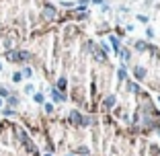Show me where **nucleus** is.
<instances>
[{
  "label": "nucleus",
  "instance_id": "nucleus-1",
  "mask_svg": "<svg viewBox=\"0 0 160 156\" xmlns=\"http://www.w3.org/2000/svg\"><path fill=\"white\" fill-rule=\"evenodd\" d=\"M51 97H53V99H55V101H58V103H60V101H66V97H64V95H62V92H58V90H55V88H53V90H51Z\"/></svg>",
  "mask_w": 160,
  "mask_h": 156
},
{
  "label": "nucleus",
  "instance_id": "nucleus-2",
  "mask_svg": "<svg viewBox=\"0 0 160 156\" xmlns=\"http://www.w3.org/2000/svg\"><path fill=\"white\" fill-rule=\"evenodd\" d=\"M70 119H72V123H82V119H80V113H78V111H72V113H70Z\"/></svg>",
  "mask_w": 160,
  "mask_h": 156
},
{
  "label": "nucleus",
  "instance_id": "nucleus-3",
  "mask_svg": "<svg viewBox=\"0 0 160 156\" xmlns=\"http://www.w3.org/2000/svg\"><path fill=\"white\" fill-rule=\"evenodd\" d=\"M53 14H55V10H53L51 6H45V17H49V19H51Z\"/></svg>",
  "mask_w": 160,
  "mask_h": 156
},
{
  "label": "nucleus",
  "instance_id": "nucleus-4",
  "mask_svg": "<svg viewBox=\"0 0 160 156\" xmlns=\"http://www.w3.org/2000/svg\"><path fill=\"white\" fill-rule=\"evenodd\" d=\"M8 105H10V107H17V105H19V99H17V97H8Z\"/></svg>",
  "mask_w": 160,
  "mask_h": 156
},
{
  "label": "nucleus",
  "instance_id": "nucleus-5",
  "mask_svg": "<svg viewBox=\"0 0 160 156\" xmlns=\"http://www.w3.org/2000/svg\"><path fill=\"white\" fill-rule=\"evenodd\" d=\"M135 47H138V49H148V45H146L144 41H135Z\"/></svg>",
  "mask_w": 160,
  "mask_h": 156
},
{
  "label": "nucleus",
  "instance_id": "nucleus-6",
  "mask_svg": "<svg viewBox=\"0 0 160 156\" xmlns=\"http://www.w3.org/2000/svg\"><path fill=\"white\" fill-rule=\"evenodd\" d=\"M113 103H115V97H109V99L105 101V107H113Z\"/></svg>",
  "mask_w": 160,
  "mask_h": 156
},
{
  "label": "nucleus",
  "instance_id": "nucleus-7",
  "mask_svg": "<svg viewBox=\"0 0 160 156\" xmlns=\"http://www.w3.org/2000/svg\"><path fill=\"white\" fill-rule=\"evenodd\" d=\"M21 78H23L21 72H14V74H12V80H14V82H21Z\"/></svg>",
  "mask_w": 160,
  "mask_h": 156
},
{
  "label": "nucleus",
  "instance_id": "nucleus-8",
  "mask_svg": "<svg viewBox=\"0 0 160 156\" xmlns=\"http://www.w3.org/2000/svg\"><path fill=\"white\" fill-rule=\"evenodd\" d=\"M144 74H146V72H144V70H142V68L138 66V68H135V76H138V78H142Z\"/></svg>",
  "mask_w": 160,
  "mask_h": 156
},
{
  "label": "nucleus",
  "instance_id": "nucleus-9",
  "mask_svg": "<svg viewBox=\"0 0 160 156\" xmlns=\"http://www.w3.org/2000/svg\"><path fill=\"white\" fill-rule=\"evenodd\" d=\"M58 86H60V88H66V78H60V82H58Z\"/></svg>",
  "mask_w": 160,
  "mask_h": 156
},
{
  "label": "nucleus",
  "instance_id": "nucleus-10",
  "mask_svg": "<svg viewBox=\"0 0 160 156\" xmlns=\"http://www.w3.org/2000/svg\"><path fill=\"white\" fill-rule=\"evenodd\" d=\"M0 97H8V90L4 86H0Z\"/></svg>",
  "mask_w": 160,
  "mask_h": 156
},
{
  "label": "nucleus",
  "instance_id": "nucleus-11",
  "mask_svg": "<svg viewBox=\"0 0 160 156\" xmlns=\"http://www.w3.org/2000/svg\"><path fill=\"white\" fill-rule=\"evenodd\" d=\"M33 99H35V103H43V95H35Z\"/></svg>",
  "mask_w": 160,
  "mask_h": 156
},
{
  "label": "nucleus",
  "instance_id": "nucleus-12",
  "mask_svg": "<svg viewBox=\"0 0 160 156\" xmlns=\"http://www.w3.org/2000/svg\"><path fill=\"white\" fill-rule=\"evenodd\" d=\"M25 92H33V84H27L25 86Z\"/></svg>",
  "mask_w": 160,
  "mask_h": 156
},
{
  "label": "nucleus",
  "instance_id": "nucleus-13",
  "mask_svg": "<svg viewBox=\"0 0 160 156\" xmlns=\"http://www.w3.org/2000/svg\"><path fill=\"white\" fill-rule=\"evenodd\" d=\"M4 115L10 117V115H14V111H12V109H4Z\"/></svg>",
  "mask_w": 160,
  "mask_h": 156
},
{
  "label": "nucleus",
  "instance_id": "nucleus-14",
  "mask_svg": "<svg viewBox=\"0 0 160 156\" xmlns=\"http://www.w3.org/2000/svg\"><path fill=\"white\" fill-rule=\"evenodd\" d=\"M2 103H4V101H2V99H0V107H2Z\"/></svg>",
  "mask_w": 160,
  "mask_h": 156
},
{
  "label": "nucleus",
  "instance_id": "nucleus-15",
  "mask_svg": "<svg viewBox=\"0 0 160 156\" xmlns=\"http://www.w3.org/2000/svg\"><path fill=\"white\" fill-rule=\"evenodd\" d=\"M0 72H2V64H0Z\"/></svg>",
  "mask_w": 160,
  "mask_h": 156
},
{
  "label": "nucleus",
  "instance_id": "nucleus-16",
  "mask_svg": "<svg viewBox=\"0 0 160 156\" xmlns=\"http://www.w3.org/2000/svg\"><path fill=\"white\" fill-rule=\"evenodd\" d=\"M68 156H72V154H68Z\"/></svg>",
  "mask_w": 160,
  "mask_h": 156
}]
</instances>
